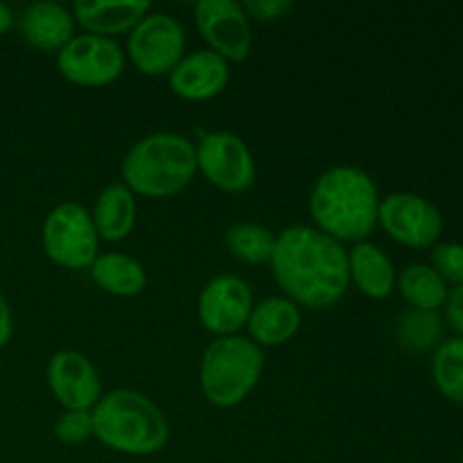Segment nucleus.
Returning a JSON list of instances; mask_svg holds the SVG:
<instances>
[{
    "mask_svg": "<svg viewBox=\"0 0 463 463\" xmlns=\"http://www.w3.org/2000/svg\"><path fill=\"white\" fill-rule=\"evenodd\" d=\"M93 439L109 450L149 457L170 441V425L161 407L136 389H113L93 407Z\"/></svg>",
    "mask_w": 463,
    "mask_h": 463,
    "instance_id": "20e7f679",
    "label": "nucleus"
},
{
    "mask_svg": "<svg viewBox=\"0 0 463 463\" xmlns=\"http://www.w3.org/2000/svg\"><path fill=\"white\" fill-rule=\"evenodd\" d=\"M443 317L430 310H405L396 324V337L405 351L428 353L443 342Z\"/></svg>",
    "mask_w": 463,
    "mask_h": 463,
    "instance_id": "b1692460",
    "label": "nucleus"
},
{
    "mask_svg": "<svg viewBox=\"0 0 463 463\" xmlns=\"http://www.w3.org/2000/svg\"><path fill=\"white\" fill-rule=\"evenodd\" d=\"M348 279L366 298L384 301L396 289L398 271L383 249L364 240L348 249Z\"/></svg>",
    "mask_w": 463,
    "mask_h": 463,
    "instance_id": "a211bd4d",
    "label": "nucleus"
},
{
    "mask_svg": "<svg viewBox=\"0 0 463 463\" xmlns=\"http://www.w3.org/2000/svg\"><path fill=\"white\" fill-rule=\"evenodd\" d=\"M127 54L116 39L75 34L57 52V71L66 81L86 89H102L122 77Z\"/></svg>",
    "mask_w": 463,
    "mask_h": 463,
    "instance_id": "1a4fd4ad",
    "label": "nucleus"
},
{
    "mask_svg": "<svg viewBox=\"0 0 463 463\" xmlns=\"http://www.w3.org/2000/svg\"><path fill=\"white\" fill-rule=\"evenodd\" d=\"M231 81V63L213 50H193L172 68L167 84L185 102H208L217 98Z\"/></svg>",
    "mask_w": 463,
    "mask_h": 463,
    "instance_id": "4468645a",
    "label": "nucleus"
},
{
    "mask_svg": "<svg viewBox=\"0 0 463 463\" xmlns=\"http://www.w3.org/2000/svg\"><path fill=\"white\" fill-rule=\"evenodd\" d=\"M461 463H463V461H461Z\"/></svg>",
    "mask_w": 463,
    "mask_h": 463,
    "instance_id": "7c9ffc66",
    "label": "nucleus"
},
{
    "mask_svg": "<svg viewBox=\"0 0 463 463\" xmlns=\"http://www.w3.org/2000/svg\"><path fill=\"white\" fill-rule=\"evenodd\" d=\"M95 231L104 242H122L134 231L138 217L136 194L122 181L109 184L99 190L95 206L90 211Z\"/></svg>",
    "mask_w": 463,
    "mask_h": 463,
    "instance_id": "6ab92c4d",
    "label": "nucleus"
},
{
    "mask_svg": "<svg viewBox=\"0 0 463 463\" xmlns=\"http://www.w3.org/2000/svg\"><path fill=\"white\" fill-rule=\"evenodd\" d=\"M122 184L134 194L167 199L184 193L197 176L194 143L176 131H154L127 149Z\"/></svg>",
    "mask_w": 463,
    "mask_h": 463,
    "instance_id": "7ed1b4c3",
    "label": "nucleus"
},
{
    "mask_svg": "<svg viewBox=\"0 0 463 463\" xmlns=\"http://www.w3.org/2000/svg\"><path fill=\"white\" fill-rule=\"evenodd\" d=\"M14 335V315L9 301L5 298V294L0 292V348H5L9 344Z\"/></svg>",
    "mask_w": 463,
    "mask_h": 463,
    "instance_id": "c85d7f7f",
    "label": "nucleus"
},
{
    "mask_svg": "<svg viewBox=\"0 0 463 463\" xmlns=\"http://www.w3.org/2000/svg\"><path fill=\"white\" fill-rule=\"evenodd\" d=\"M396 289L407 306L430 312L441 310L450 294L446 280L428 262H411L405 269L398 271Z\"/></svg>",
    "mask_w": 463,
    "mask_h": 463,
    "instance_id": "412c9836",
    "label": "nucleus"
},
{
    "mask_svg": "<svg viewBox=\"0 0 463 463\" xmlns=\"http://www.w3.org/2000/svg\"><path fill=\"white\" fill-rule=\"evenodd\" d=\"M378 184L357 165H333L317 176L307 199L312 226L337 242H364L378 229Z\"/></svg>",
    "mask_w": 463,
    "mask_h": 463,
    "instance_id": "f03ea898",
    "label": "nucleus"
},
{
    "mask_svg": "<svg viewBox=\"0 0 463 463\" xmlns=\"http://www.w3.org/2000/svg\"><path fill=\"white\" fill-rule=\"evenodd\" d=\"M54 437L66 446H80L93 439V410H63L52 428Z\"/></svg>",
    "mask_w": 463,
    "mask_h": 463,
    "instance_id": "a878e982",
    "label": "nucleus"
},
{
    "mask_svg": "<svg viewBox=\"0 0 463 463\" xmlns=\"http://www.w3.org/2000/svg\"><path fill=\"white\" fill-rule=\"evenodd\" d=\"M71 12L77 25L84 27V34L113 39L118 34H129L152 12V5L147 0H80Z\"/></svg>",
    "mask_w": 463,
    "mask_h": 463,
    "instance_id": "dca6fc26",
    "label": "nucleus"
},
{
    "mask_svg": "<svg viewBox=\"0 0 463 463\" xmlns=\"http://www.w3.org/2000/svg\"><path fill=\"white\" fill-rule=\"evenodd\" d=\"M242 5L244 9H247L249 18L260 23L280 21V18L288 16L294 7L292 0H247V3Z\"/></svg>",
    "mask_w": 463,
    "mask_h": 463,
    "instance_id": "bb28decb",
    "label": "nucleus"
},
{
    "mask_svg": "<svg viewBox=\"0 0 463 463\" xmlns=\"http://www.w3.org/2000/svg\"><path fill=\"white\" fill-rule=\"evenodd\" d=\"M378 226L402 247L432 249L441 240L443 215L423 194L392 193L380 202Z\"/></svg>",
    "mask_w": 463,
    "mask_h": 463,
    "instance_id": "9d476101",
    "label": "nucleus"
},
{
    "mask_svg": "<svg viewBox=\"0 0 463 463\" xmlns=\"http://www.w3.org/2000/svg\"><path fill=\"white\" fill-rule=\"evenodd\" d=\"M301 328V307L288 297H269L256 303L247 321V337L265 351L279 348L297 337Z\"/></svg>",
    "mask_w": 463,
    "mask_h": 463,
    "instance_id": "f3484780",
    "label": "nucleus"
},
{
    "mask_svg": "<svg viewBox=\"0 0 463 463\" xmlns=\"http://www.w3.org/2000/svg\"><path fill=\"white\" fill-rule=\"evenodd\" d=\"M443 321H448L457 337H463V285L459 288H450L448 301L443 306Z\"/></svg>",
    "mask_w": 463,
    "mask_h": 463,
    "instance_id": "cd10ccee",
    "label": "nucleus"
},
{
    "mask_svg": "<svg viewBox=\"0 0 463 463\" xmlns=\"http://www.w3.org/2000/svg\"><path fill=\"white\" fill-rule=\"evenodd\" d=\"M194 23L208 50L229 63L247 61L253 48V27L247 9L238 0H199Z\"/></svg>",
    "mask_w": 463,
    "mask_h": 463,
    "instance_id": "9b49d317",
    "label": "nucleus"
},
{
    "mask_svg": "<svg viewBox=\"0 0 463 463\" xmlns=\"http://www.w3.org/2000/svg\"><path fill=\"white\" fill-rule=\"evenodd\" d=\"M197 175L229 194L249 193L256 184V158L247 140L231 131H203L194 143Z\"/></svg>",
    "mask_w": 463,
    "mask_h": 463,
    "instance_id": "0eeeda50",
    "label": "nucleus"
},
{
    "mask_svg": "<svg viewBox=\"0 0 463 463\" xmlns=\"http://www.w3.org/2000/svg\"><path fill=\"white\" fill-rule=\"evenodd\" d=\"M99 242L90 211L77 202L57 203L41 226L45 258L68 271L89 269L99 256Z\"/></svg>",
    "mask_w": 463,
    "mask_h": 463,
    "instance_id": "423d86ee",
    "label": "nucleus"
},
{
    "mask_svg": "<svg viewBox=\"0 0 463 463\" xmlns=\"http://www.w3.org/2000/svg\"><path fill=\"white\" fill-rule=\"evenodd\" d=\"M75 16L68 7L54 0H39L23 9L18 16V32L23 41L41 52H59L75 39Z\"/></svg>",
    "mask_w": 463,
    "mask_h": 463,
    "instance_id": "2eb2a0df",
    "label": "nucleus"
},
{
    "mask_svg": "<svg viewBox=\"0 0 463 463\" xmlns=\"http://www.w3.org/2000/svg\"><path fill=\"white\" fill-rule=\"evenodd\" d=\"M271 274L289 301L307 310H328L348 292V249L312 224L276 233Z\"/></svg>",
    "mask_w": 463,
    "mask_h": 463,
    "instance_id": "f257e3e1",
    "label": "nucleus"
},
{
    "mask_svg": "<svg viewBox=\"0 0 463 463\" xmlns=\"http://www.w3.org/2000/svg\"><path fill=\"white\" fill-rule=\"evenodd\" d=\"M265 373V351L247 335L215 337L199 362L202 393L213 407L242 405Z\"/></svg>",
    "mask_w": 463,
    "mask_h": 463,
    "instance_id": "39448f33",
    "label": "nucleus"
},
{
    "mask_svg": "<svg viewBox=\"0 0 463 463\" xmlns=\"http://www.w3.org/2000/svg\"><path fill=\"white\" fill-rule=\"evenodd\" d=\"M127 59L147 77H167L185 54V30L167 12H149L127 36Z\"/></svg>",
    "mask_w": 463,
    "mask_h": 463,
    "instance_id": "6e6552de",
    "label": "nucleus"
},
{
    "mask_svg": "<svg viewBox=\"0 0 463 463\" xmlns=\"http://www.w3.org/2000/svg\"><path fill=\"white\" fill-rule=\"evenodd\" d=\"M93 285L118 298H134L147 288V271L138 258L120 251L99 253L89 267Z\"/></svg>",
    "mask_w": 463,
    "mask_h": 463,
    "instance_id": "aec40b11",
    "label": "nucleus"
},
{
    "mask_svg": "<svg viewBox=\"0 0 463 463\" xmlns=\"http://www.w3.org/2000/svg\"><path fill=\"white\" fill-rule=\"evenodd\" d=\"M253 306L256 303L247 280L235 274H217L199 292V324L215 337L240 335V330L247 328Z\"/></svg>",
    "mask_w": 463,
    "mask_h": 463,
    "instance_id": "f8f14e48",
    "label": "nucleus"
},
{
    "mask_svg": "<svg viewBox=\"0 0 463 463\" xmlns=\"http://www.w3.org/2000/svg\"><path fill=\"white\" fill-rule=\"evenodd\" d=\"M14 23H16L14 9L9 7L7 3H0V36L7 34V32L14 27Z\"/></svg>",
    "mask_w": 463,
    "mask_h": 463,
    "instance_id": "c756f323",
    "label": "nucleus"
},
{
    "mask_svg": "<svg viewBox=\"0 0 463 463\" xmlns=\"http://www.w3.org/2000/svg\"><path fill=\"white\" fill-rule=\"evenodd\" d=\"M45 383L63 410L90 411L104 396L102 378L93 362L80 351L63 348L48 360Z\"/></svg>",
    "mask_w": 463,
    "mask_h": 463,
    "instance_id": "ddd939ff",
    "label": "nucleus"
},
{
    "mask_svg": "<svg viewBox=\"0 0 463 463\" xmlns=\"http://www.w3.org/2000/svg\"><path fill=\"white\" fill-rule=\"evenodd\" d=\"M224 244L244 265H269L276 249V233L256 222H238L224 233Z\"/></svg>",
    "mask_w": 463,
    "mask_h": 463,
    "instance_id": "4be33fe9",
    "label": "nucleus"
},
{
    "mask_svg": "<svg viewBox=\"0 0 463 463\" xmlns=\"http://www.w3.org/2000/svg\"><path fill=\"white\" fill-rule=\"evenodd\" d=\"M430 373L446 401L463 405V337L443 339L434 348Z\"/></svg>",
    "mask_w": 463,
    "mask_h": 463,
    "instance_id": "5701e85b",
    "label": "nucleus"
},
{
    "mask_svg": "<svg viewBox=\"0 0 463 463\" xmlns=\"http://www.w3.org/2000/svg\"><path fill=\"white\" fill-rule=\"evenodd\" d=\"M430 267L448 283L463 285V242H437L430 249Z\"/></svg>",
    "mask_w": 463,
    "mask_h": 463,
    "instance_id": "393cba45",
    "label": "nucleus"
}]
</instances>
